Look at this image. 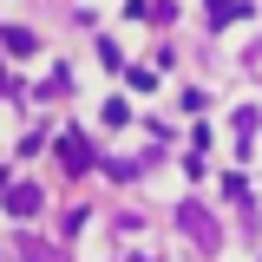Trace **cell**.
I'll list each match as a JSON object with an SVG mask.
<instances>
[{"mask_svg":"<svg viewBox=\"0 0 262 262\" xmlns=\"http://www.w3.org/2000/svg\"><path fill=\"white\" fill-rule=\"evenodd\" d=\"M33 210H39V190L33 184H13L7 190V216H33Z\"/></svg>","mask_w":262,"mask_h":262,"instance_id":"cell-1","label":"cell"},{"mask_svg":"<svg viewBox=\"0 0 262 262\" xmlns=\"http://www.w3.org/2000/svg\"><path fill=\"white\" fill-rule=\"evenodd\" d=\"M59 164L66 170H85V144H79V138H59Z\"/></svg>","mask_w":262,"mask_h":262,"instance_id":"cell-2","label":"cell"},{"mask_svg":"<svg viewBox=\"0 0 262 262\" xmlns=\"http://www.w3.org/2000/svg\"><path fill=\"white\" fill-rule=\"evenodd\" d=\"M210 13H216V20H243L249 7H243V0H210Z\"/></svg>","mask_w":262,"mask_h":262,"instance_id":"cell-3","label":"cell"}]
</instances>
